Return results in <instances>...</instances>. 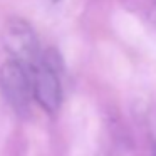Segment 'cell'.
Returning a JSON list of instances; mask_svg holds the SVG:
<instances>
[{
    "label": "cell",
    "instance_id": "2",
    "mask_svg": "<svg viewBox=\"0 0 156 156\" xmlns=\"http://www.w3.org/2000/svg\"><path fill=\"white\" fill-rule=\"evenodd\" d=\"M0 86L5 99L17 112H25L30 104V72L15 61H7L0 67Z\"/></svg>",
    "mask_w": 156,
    "mask_h": 156
},
{
    "label": "cell",
    "instance_id": "3",
    "mask_svg": "<svg viewBox=\"0 0 156 156\" xmlns=\"http://www.w3.org/2000/svg\"><path fill=\"white\" fill-rule=\"evenodd\" d=\"M30 71V84L34 99L47 112H51V114L57 112L62 101V87L61 81H59V74L45 67L41 62L34 66Z\"/></svg>",
    "mask_w": 156,
    "mask_h": 156
},
{
    "label": "cell",
    "instance_id": "4",
    "mask_svg": "<svg viewBox=\"0 0 156 156\" xmlns=\"http://www.w3.org/2000/svg\"><path fill=\"white\" fill-rule=\"evenodd\" d=\"M151 144H153V156H156V124L153 128V138H151Z\"/></svg>",
    "mask_w": 156,
    "mask_h": 156
},
{
    "label": "cell",
    "instance_id": "5",
    "mask_svg": "<svg viewBox=\"0 0 156 156\" xmlns=\"http://www.w3.org/2000/svg\"><path fill=\"white\" fill-rule=\"evenodd\" d=\"M52 4H59V2H61V0H51Z\"/></svg>",
    "mask_w": 156,
    "mask_h": 156
},
{
    "label": "cell",
    "instance_id": "1",
    "mask_svg": "<svg viewBox=\"0 0 156 156\" xmlns=\"http://www.w3.org/2000/svg\"><path fill=\"white\" fill-rule=\"evenodd\" d=\"M5 49L12 55V61L22 64L25 69H32L41 61L39 39L29 22L22 19H12L5 24L2 34Z\"/></svg>",
    "mask_w": 156,
    "mask_h": 156
}]
</instances>
